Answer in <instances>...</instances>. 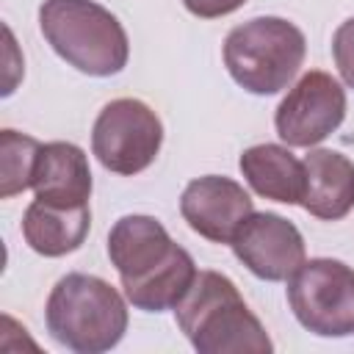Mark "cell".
I'll list each match as a JSON object with an SVG mask.
<instances>
[{"label": "cell", "mask_w": 354, "mask_h": 354, "mask_svg": "<svg viewBox=\"0 0 354 354\" xmlns=\"http://www.w3.org/2000/svg\"><path fill=\"white\" fill-rule=\"evenodd\" d=\"M108 257L136 310H174L196 279L194 257L171 241L155 216H122L108 232Z\"/></svg>", "instance_id": "obj_1"}, {"label": "cell", "mask_w": 354, "mask_h": 354, "mask_svg": "<svg viewBox=\"0 0 354 354\" xmlns=\"http://www.w3.org/2000/svg\"><path fill=\"white\" fill-rule=\"evenodd\" d=\"M180 332L199 354H268L274 351L260 318L249 310L235 282L218 271H199L174 307Z\"/></svg>", "instance_id": "obj_2"}, {"label": "cell", "mask_w": 354, "mask_h": 354, "mask_svg": "<svg viewBox=\"0 0 354 354\" xmlns=\"http://www.w3.org/2000/svg\"><path fill=\"white\" fill-rule=\"evenodd\" d=\"M47 332L75 354H102L127 332V304L111 282L72 271L61 277L44 307Z\"/></svg>", "instance_id": "obj_3"}, {"label": "cell", "mask_w": 354, "mask_h": 354, "mask_svg": "<svg viewBox=\"0 0 354 354\" xmlns=\"http://www.w3.org/2000/svg\"><path fill=\"white\" fill-rule=\"evenodd\" d=\"M39 28L47 44L83 75L111 77L127 66V33L94 0H44L39 6Z\"/></svg>", "instance_id": "obj_4"}, {"label": "cell", "mask_w": 354, "mask_h": 354, "mask_svg": "<svg viewBox=\"0 0 354 354\" xmlns=\"http://www.w3.org/2000/svg\"><path fill=\"white\" fill-rule=\"evenodd\" d=\"M307 53L304 33L282 17H254L224 39V66L249 94L268 97L299 75Z\"/></svg>", "instance_id": "obj_5"}, {"label": "cell", "mask_w": 354, "mask_h": 354, "mask_svg": "<svg viewBox=\"0 0 354 354\" xmlns=\"http://www.w3.org/2000/svg\"><path fill=\"white\" fill-rule=\"evenodd\" d=\"M288 304L318 337L354 335V268L332 257L304 260L288 277Z\"/></svg>", "instance_id": "obj_6"}, {"label": "cell", "mask_w": 354, "mask_h": 354, "mask_svg": "<svg viewBox=\"0 0 354 354\" xmlns=\"http://www.w3.org/2000/svg\"><path fill=\"white\" fill-rule=\"evenodd\" d=\"M160 144L163 124L158 113L136 97L111 100L97 113L91 127V152L108 171L122 177L149 169L160 152Z\"/></svg>", "instance_id": "obj_7"}, {"label": "cell", "mask_w": 354, "mask_h": 354, "mask_svg": "<svg viewBox=\"0 0 354 354\" xmlns=\"http://www.w3.org/2000/svg\"><path fill=\"white\" fill-rule=\"evenodd\" d=\"M346 119L343 86L321 69L304 72L274 113L277 136L288 147H315Z\"/></svg>", "instance_id": "obj_8"}, {"label": "cell", "mask_w": 354, "mask_h": 354, "mask_svg": "<svg viewBox=\"0 0 354 354\" xmlns=\"http://www.w3.org/2000/svg\"><path fill=\"white\" fill-rule=\"evenodd\" d=\"M232 254L266 282L288 279L307 257L304 238L293 221L279 213H252L232 238Z\"/></svg>", "instance_id": "obj_9"}, {"label": "cell", "mask_w": 354, "mask_h": 354, "mask_svg": "<svg viewBox=\"0 0 354 354\" xmlns=\"http://www.w3.org/2000/svg\"><path fill=\"white\" fill-rule=\"evenodd\" d=\"M180 213L196 235L213 243H232L238 227L254 213V202L232 177L205 174L185 185Z\"/></svg>", "instance_id": "obj_10"}, {"label": "cell", "mask_w": 354, "mask_h": 354, "mask_svg": "<svg viewBox=\"0 0 354 354\" xmlns=\"http://www.w3.org/2000/svg\"><path fill=\"white\" fill-rule=\"evenodd\" d=\"M36 199L58 207H80L88 205L91 196V169L86 152L72 141H50L41 144L33 183Z\"/></svg>", "instance_id": "obj_11"}, {"label": "cell", "mask_w": 354, "mask_h": 354, "mask_svg": "<svg viewBox=\"0 0 354 354\" xmlns=\"http://www.w3.org/2000/svg\"><path fill=\"white\" fill-rule=\"evenodd\" d=\"M301 207L321 221L346 218L354 210V160L337 149H310Z\"/></svg>", "instance_id": "obj_12"}, {"label": "cell", "mask_w": 354, "mask_h": 354, "mask_svg": "<svg viewBox=\"0 0 354 354\" xmlns=\"http://www.w3.org/2000/svg\"><path fill=\"white\" fill-rule=\"evenodd\" d=\"M241 174L252 185L254 194L282 202L301 205L304 199V160H299L282 144H254L243 149Z\"/></svg>", "instance_id": "obj_13"}, {"label": "cell", "mask_w": 354, "mask_h": 354, "mask_svg": "<svg viewBox=\"0 0 354 354\" xmlns=\"http://www.w3.org/2000/svg\"><path fill=\"white\" fill-rule=\"evenodd\" d=\"M91 227L88 205L80 207H58L41 199H33L22 216V238L25 243L44 257H64L83 246Z\"/></svg>", "instance_id": "obj_14"}, {"label": "cell", "mask_w": 354, "mask_h": 354, "mask_svg": "<svg viewBox=\"0 0 354 354\" xmlns=\"http://www.w3.org/2000/svg\"><path fill=\"white\" fill-rule=\"evenodd\" d=\"M41 144L25 133H17L6 127L0 133V163H3V177H0V196L11 199L14 194H22L33 183L36 160H39Z\"/></svg>", "instance_id": "obj_15"}, {"label": "cell", "mask_w": 354, "mask_h": 354, "mask_svg": "<svg viewBox=\"0 0 354 354\" xmlns=\"http://www.w3.org/2000/svg\"><path fill=\"white\" fill-rule=\"evenodd\" d=\"M332 58L348 88H354V17L340 22L332 36Z\"/></svg>", "instance_id": "obj_16"}, {"label": "cell", "mask_w": 354, "mask_h": 354, "mask_svg": "<svg viewBox=\"0 0 354 354\" xmlns=\"http://www.w3.org/2000/svg\"><path fill=\"white\" fill-rule=\"evenodd\" d=\"M246 0H183V6L199 19H216L238 11Z\"/></svg>", "instance_id": "obj_17"}]
</instances>
